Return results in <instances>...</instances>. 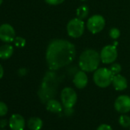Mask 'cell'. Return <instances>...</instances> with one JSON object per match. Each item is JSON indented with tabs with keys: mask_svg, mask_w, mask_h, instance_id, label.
I'll use <instances>...</instances> for the list:
<instances>
[{
	"mask_svg": "<svg viewBox=\"0 0 130 130\" xmlns=\"http://www.w3.org/2000/svg\"><path fill=\"white\" fill-rule=\"evenodd\" d=\"M76 56L73 43L64 39L52 40L46 51V61L51 71H55L71 63Z\"/></svg>",
	"mask_w": 130,
	"mask_h": 130,
	"instance_id": "6da1fadb",
	"label": "cell"
},
{
	"mask_svg": "<svg viewBox=\"0 0 130 130\" xmlns=\"http://www.w3.org/2000/svg\"><path fill=\"white\" fill-rule=\"evenodd\" d=\"M100 60V55L96 51L87 49L80 56L79 67L81 71L85 72H93L98 69Z\"/></svg>",
	"mask_w": 130,
	"mask_h": 130,
	"instance_id": "7a4b0ae2",
	"label": "cell"
},
{
	"mask_svg": "<svg viewBox=\"0 0 130 130\" xmlns=\"http://www.w3.org/2000/svg\"><path fill=\"white\" fill-rule=\"evenodd\" d=\"M57 75L53 71L47 72L44 76L41 87L39 91L40 98L43 100H49V96H53L57 87Z\"/></svg>",
	"mask_w": 130,
	"mask_h": 130,
	"instance_id": "3957f363",
	"label": "cell"
},
{
	"mask_svg": "<svg viewBox=\"0 0 130 130\" xmlns=\"http://www.w3.org/2000/svg\"><path fill=\"white\" fill-rule=\"evenodd\" d=\"M113 77L114 75L110 69L101 68L95 71L93 78L96 86L101 88H106L112 84Z\"/></svg>",
	"mask_w": 130,
	"mask_h": 130,
	"instance_id": "277c9868",
	"label": "cell"
},
{
	"mask_svg": "<svg viewBox=\"0 0 130 130\" xmlns=\"http://www.w3.org/2000/svg\"><path fill=\"white\" fill-rule=\"evenodd\" d=\"M85 24L83 20L76 18L71 19L67 25V31L70 37L73 38H80L84 32Z\"/></svg>",
	"mask_w": 130,
	"mask_h": 130,
	"instance_id": "5b68a950",
	"label": "cell"
},
{
	"mask_svg": "<svg viewBox=\"0 0 130 130\" xmlns=\"http://www.w3.org/2000/svg\"><path fill=\"white\" fill-rule=\"evenodd\" d=\"M62 105L65 107H74L77 100L76 91L71 87H65L60 93Z\"/></svg>",
	"mask_w": 130,
	"mask_h": 130,
	"instance_id": "8992f818",
	"label": "cell"
},
{
	"mask_svg": "<svg viewBox=\"0 0 130 130\" xmlns=\"http://www.w3.org/2000/svg\"><path fill=\"white\" fill-rule=\"evenodd\" d=\"M105 24V19L102 15H94L87 20V27L92 34H97L104 28Z\"/></svg>",
	"mask_w": 130,
	"mask_h": 130,
	"instance_id": "52a82bcc",
	"label": "cell"
},
{
	"mask_svg": "<svg viewBox=\"0 0 130 130\" xmlns=\"http://www.w3.org/2000/svg\"><path fill=\"white\" fill-rule=\"evenodd\" d=\"M100 60L103 63L109 64L113 63L118 56L116 47L114 45H106L100 51Z\"/></svg>",
	"mask_w": 130,
	"mask_h": 130,
	"instance_id": "ba28073f",
	"label": "cell"
},
{
	"mask_svg": "<svg viewBox=\"0 0 130 130\" xmlns=\"http://www.w3.org/2000/svg\"><path fill=\"white\" fill-rule=\"evenodd\" d=\"M15 38V31L11 25L3 24L0 25V40L6 43H11Z\"/></svg>",
	"mask_w": 130,
	"mask_h": 130,
	"instance_id": "9c48e42d",
	"label": "cell"
},
{
	"mask_svg": "<svg viewBox=\"0 0 130 130\" xmlns=\"http://www.w3.org/2000/svg\"><path fill=\"white\" fill-rule=\"evenodd\" d=\"M115 109L120 113H127L130 111V96L121 95L116 98L114 103Z\"/></svg>",
	"mask_w": 130,
	"mask_h": 130,
	"instance_id": "30bf717a",
	"label": "cell"
},
{
	"mask_svg": "<svg viewBox=\"0 0 130 130\" xmlns=\"http://www.w3.org/2000/svg\"><path fill=\"white\" fill-rule=\"evenodd\" d=\"M9 125L11 130H24L25 120L20 114H13L9 120Z\"/></svg>",
	"mask_w": 130,
	"mask_h": 130,
	"instance_id": "8fae6325",
	"label": "cell"
},
{
	"mask_svg": "<svg viewBox=\"0 0 130 130\" xmlns=\"http://www.w3.org/2000/svg\"><path fill=\"white\" fill-rule=\"evenodd\" d=\"M73 83L75 85V87L78 89H84V87H86L88 83V77L85 71H77L74 77Z\"/></svg>",
	"mask_w": 130,
	"mask_h": 130,
	"instance_id": "7c38bea8",
	"label": "cell"
},
{
	"mask_svg": "<svg viewBox=\"0 0 130 130\" xmlns=\"http://www.w3.org/2000/svg\"><path fill=\"white\" fill-rule=\"evenodd\" d=\"M112 84L115 90L118 91H122L125 90L128 87V82L126 78L122 75H120L119 74L114 75Z\"/></svg>",
	"mask_w": 130,
	"mask_h": 130,
	"instance_id": "4fadbf2b",
	"label": "cell"
},
{
	"mask_svg": "<svg viewBox=\"0 0 130 130\" xmlns=\"http://www.w3.org/2000/svg\"><path fill=\"white\" fill-rule=\"evenodd\" d=\"M47 109L51 112L60 113L62 111V104L54 99H50L47 101Z\"/></svg>",
	"mask_w": 130,
	"mask_h": 130,
	"instance_id": "5bb4252c",
	"label": "cell"
},
{
	"mask_svg": "<svg viewBox=\"0 0 130 130\" xmlns=\"http://www.w3.org/2000/svg\"><path fill=\"white\" fill-rule=\"evenodd\" d=\"M14 52L13 47L9 44H6L0 47V59L6 60L10 58Z\"/></svg>",
	"mask_w": 130,
	"mask_h": 130,
	"instance_id": "9a60e30c",
	"label": "cell"
},
{
	"mask_svg": "<svg viewBox=\"0 0 130 130\" xmlns=\"http://www.w3.org/2000/svg\"><path fill=\"white\" fill-rule=\"evenodd\" d=\"M43 126V121L39 117H31L28 121V127L31 130H41Z\"/></svg>",
	"mask_w": 130,
	"mask_h": 130,
	"instance_id": "2e32d148",
	"label": "cell"
},
{
	"mask_svg": "<svg viewBox=\"0 0 130 130\" xmlns=\"http://www.w3.org/2000/svg\"><path fill=\"white\" fill-rule=\"evenodd\" d=\"M89 14V9L87 6L83 5L80 6L77 9V16L78 19L83 20L87 17Z\"/></svg>",
	"mask_w": 130,
	"mask_h": 130,
	"instance_id": "e0dca14e",
	"label": "cell"
},
{
	"mask_svg": "<svg viewBox=\"0 0 130 130\" xmlns=\"http://www.w3.org/2000/svg\"><path fill=\"white\" fill-rule=\"evenodd\" d=\"M119 123L123 128L130 127V117L127 115H122L119 118Z\"/></svg>",
	"mask_w": 130,
	"mask_h": 130,
	"instance_id": "ac0fdd59",
	"label": "cell"
},
{
	"mask_svg": "<svg viewBox=\"0 0 130 130\" xmlns=\"http://www.w3.org/2000/svg\"><path fill=\"white\" fill-rule=\"evenodd\" d=\"M109 69L112 71V73L113 74V75H116V74H119L121 72L122 67H121V65L119 63H112L110 66Z\"/></svg>",
	"mask_w": 130,
	"mask_h": 130,
	"instance_id": "d6986e66",
	"label": "cell"
},
{
	"mask_svg": "<svg viewBox=\"0 0 130 130\" xmlns=\"http://www.w3.org/2000/svg\"><path fill=\"white\" fill-rule=\"evenodd\" d=\"M13 42H14L15 45L16 47H23L25 45V44H26L25 39L24 38L19 37H19H15V38L14 39Z\"/></svg>",
	"mask_w": 130,
	"mask_h": 130,
	"instance_id": "ffe728a7",
	"label": "cell"
},
{
	"mask_svg": "<svg viewBox=\"0 0 130 130\" xmlns=\"http://www.w3.org/2000/svg\"><path fill=\"white\" fill-rule=\"evenodd\" d=\"M109 37L114 40H116L119 38L120 36V31L116 28H112L109 30Z\"/></svg>",
	"mask_w": 130,
	"mask_h": 130,
	"instance_id": "44dd1931",
	"label": "cell"
},
{
	"mask_svg": "<svg viewBox=\"0 0 130 130\" xmlns=\"http://www.w3.org/2000/svg\"><path fill=\"white\" fill-rule=\"evenodd\" d=\"M8 106L4 102L0 101V116H4L8 112Z\"/></svg>",
	"mask_w": 130,
	"mask_h": 130,
	"instance_id": "7402d4cb",
	"label": "cell"
},
{
	"mask_svg": "<svg viewBox=\"0 0 130 130\" xmlns=\"http://www.w3.org/2000/svg\"><path fill=\"white\" fill-rule=\"evenodd\" d=\"M65 0H45V2L51 6H57V5H60L62 3H63Z\"/></svg>",
	"mask_w": 130,
	"mask_h": 130,
	"instance_id": "603a6c76",
	"label": "cell"
},
{
	"mask_svg": "<svg viewBox=\"0 0 130 130\" xmlns=\"http://www.w3.org/2000/svg\"><path fill=\"white\" fill-rule=\"evenodd\" d=\"M74 112V111L73 107H65V109H64V114L66 116H72Z\"/></svg>",
	"mask_w": 130,
	"mask_h": 130,
	"instance_id": "cb8c5ba5",
	"label": "cell"
},
{
	"mask_svg": "<svg viewBox=\"0 0 130 130\" xmlns=\"http://www.w3.org/2000/svg\"><path fill=\"white\" fill-rule=\"evenodd\" d=\"M96 130H112V127L107 124H101Z\"/></svg>",
	"mask_w": 130,
	"mask_h": 130,
	"instance_id": "d4e9b609",
	"label": "cell"
},
{
	"mask_svg": "<svg viewBox=\"0 0 130 130\" xmlns=\"http://www.w3.org/2000/svg\"><path fill=\"white\" fill-rule=\"evenodd\" d=\"M8 124H9V122L6 119L0 120V128H5Z\"/></svg>",
	"mask_w": 130,
	"mask_h": 130,
	"instance_id": "484cf974",
	"label": "cell"
},
{
	"mask_svg": "<svg viewBox=\"0 0 130 130\" xmlns=\"http://www.w3.org/2000/svg\"><path fill=\"white\" fill-rule=\"evenodd\" d=\"M27 73V70L25 68H20L18 71V74L19 76H25Z\"/></svg>",
	"mask_w": 130,
	"mask_h": 130,
	"instance_id": "4316f807",
	"label": "cell"
},
{
	"mask_svg": "<svg viewBox=\"0 0 130 130\" xmlns=\"http://www.w3.org/2000/svg\"><path fill=\"white\" fill-rule=\"evenodd\" d=\"M3 75H4V69H3L2 65L0 64V80L3 78Z\"/></svg>",
	"mask_w": 130,
	"mask_h": 130,
	"instance_id": "83f0119b",
	"label": "cell"
},
{
	"mask_svg": "<svg viewBox=\"0 0 130 130\" xmlns=\"http://www.w3.org/2000/svg\"><path fill=\"white\" fill-rule=\"evenodd\" d=\"M114 46H116V45H118V42H116V41H115L114 42V44H113Z\"/></svg>",
	"mask_w": 130,
	"mask_h": 130,
	"instance_id": "f1b7e54d",
	"label": "cell"
},
{
	"mask_svg": "<svg viewBox=\"0 0 130 130\" xmlns=\"http://www.w3.org/2000/svg\"><path fill=\"white\" fill-rule=\"evenodd\" d=\"M3 3V0H0V6H1Z\"/></svg>",
	"mask_w": 130,
	"mask_h": 130,
	"instance_id": "f546056e",
	"label": "cell"
},
{
	"mask_svg": "<svg viewBox=\"0 0 130 130\" xmlns=\"http://www.w3.org/2000/svg\"><path fill=\"white\" fill-rule=\"evenodd\" d=\"M82 1H87V0H82Z\"/></svg>",
	"mask_w": 130,
	"mask_h": 130,
	"instance_id": "4dcf8cb0",
	"label": "cell"
},
{
	"mask_svg": "<svg viewBox=\"0 0 130 130\" xmlns=\"http://www.w3.org/2000/svg\"><path fill=\"white\" fill-rule=\"evenodd\" d=\"M3 130H4V129H3Z\"/></svg>",
	"mask_w": 130,
	"mask_h": 130,
	"instance_id": "1f68e13d",
	"label": "cell"
}]
</instances>
